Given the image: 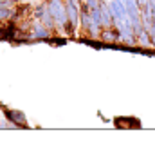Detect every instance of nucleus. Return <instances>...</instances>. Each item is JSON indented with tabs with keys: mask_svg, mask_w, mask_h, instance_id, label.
I'll return each mask as SVG.
<instances>
[{
	"mask_svg": "<svg viewBox=\"0 0 155 159\" xmlns=\"http://www.w3.org/2000/svg\"><path fill=\"white\" fill-rule=\"evenodd\" d=\"M47 11L52 15V18L56 22V25L63 27L67 24V11H65V4L61 0H49L47 2Z\"/></svg>",
	"mask_w": 155,
	"mask_h": 159,
	"instance_id": "1",
	"label": "nucleus"
},
{
	"mask_svg": "<svg viewBox=\"0 0 155 159\" xmlns=\"http://www.w3.org/2000/svg\"><path fill=\"white\" fill-rule=\"evenodd\" d=\"M65 11H67V18L69 22L78 27V24H79V15H81V4L78 2V0H67L65 2Z\"/></svg>",
	"mask_w": 155,
	"mask_h": 159,
	"instance_id": "2",
	"label": "nucleus"
},
{
	"mask_svg": "<svg viewBox=\"0 0 155 159\" xmlns=\"http://www.w3.org/2000/svg\"><path fill=\"white\" fill-rule=\"evenodd\" d=\"M101 20H103V29H108V27H114V25H116V18H114V15H112V9H110L108 0L101 2Z\"/></svg>",
	"mask_w": 155,
	"mask_h": 159,
	"instance_id": "3",
	"label": "nucleus"
},
{
	"mask_svg": "<svg viewBox=\"0 0 155 159\" xmlns=\"http://www.w3.org/2000/svg\"><path fill=\"white\" fill-rule=\"evenodd\" d=\"M4 114H6V119L11 121L13 125L16 127H25V114L20 112V110H13V109H4Z\"/></svg>",
	"mask_w": 155,
	"mask_h": 159,
	"instance_id": "4",
	"label": "nucleus"
},
{
	"mask_svg": "<svg viewBox=\"0 0 155 159\" xmlns=\"http://www.w3.org/2000/svg\"><path fill=\"white\" fill-rule=\"evenodd\" d=\"M108 4H110V9H112V15H114L116 22H117V20H123L125 16H128L125 0H110Z\"/></svg>",
	"mask_w": 155,
	"mask_h": 159,
	"instance_id": "5",
	"label": "nucleus"
},
{
	"mask_svg": "<svg viewBox=\"0 0 155 159\" xmlns=\"http://www.w3.org/2000/svg\"><path fill=\"white\" fill-rule=\"evenodd\" d=\"M99 36L103 40V43H114V42H121V33L116 25L114 27H108V29H103L99 33Z\"/></svg>",
	"mask_w": 155,
	"mask_h": 159,
	"instance_id": "6",
	"label": "nucleus"
},
{
	"mask_svg": "<svg viewBox=\"0 0 155 159\" xmlns=\"http://www.w3.org/2000/svg\"><path fill=\"white\" fill-rule=\"evenodd\" d=\"M31 40H49L51 36V29H47L42 22L36 24V25H33V29H31Z\"/></svg>",
	"mask_w": 155,
	"mask_h": 159,
	"instance_id": "7",
	"label": "nucleus"
},
{
	"mask_svg": "<svg viewBox=\"0 0 155 159\" xmlns=\"http://www.w3.org/2000/svg\"><path fill=\"white\" fill-rule=\"evenodd\" d=\"M15 36H16V29L13 24L6 25V27H0V40H15Z\"/></svg>",
	"mask_w": 155,
	"mask_h": 159,
	"instance_id": "8",
	"label": "nucleus"
},
{
	"mask_svg": "<svg viewBox=\"0 0 155 159\" xmlns=\"http://www.w3.org/2000/svg\"><path fill=\"white\" fill-rule=\"evenodd\" d=\"M15 20L16 18V11L11 9L9 6H2L0 7V20Z\"/></svg>",
	"mask_w": 155,
	"mask_h": 159,
	"instance_id": "9",
	"label": "nucleus"
},
{
	"mask_svg": "<svg viewBox=\"0 0 155 159\" xmlns=\"http://www.w3.org/2000/svg\"><path fill=\"white\" fill-rule=\"evenodd\" d=\"M45 13H47V4H40L38 7L34 9V16H36L38 20H42V16H43Z\"/></svg>",
	"mask_w": 155,
	"mask_h": 159,
	"instance_id": "10",
	"label": "nucleus"
},
{
	"mask_svg": "<svg viewBox=\"0 0 155 159\" xmlns=\"http://www.w3.org/2000/svg\"><path fill=\"white\" fill-rule=\"evenodd\" d=\"M51 43H52V45H56V47H61V45H65V43H67V40H65V38H51Z\"/></svg>",
	"mask_w": 155,
	"mask_h": 159,
	"instance_id": "11",
	"label": "nucleus"
},
{
	"mask_svg": "<svg viewBox=\"0 0 155 159\" xmlns=\"http://www.w3.org/2000/svg\"><path fill=\"white\" fill-rule=\"evenodd\" d=\"M137 2H139V6L143 7V6H144V4H146V2H148V0H137Z\"/></svg>",
	"mask_w": 155,
	"mask_h": 159,
	"instance_id": "12",
	"label": "nucleus"
},
{
	"mask_svg": "<svg viewBox=\"0 0 155 159\" xmlns=\"http://www.w3.org/2000/svg\"><path fill=\"white\" fill-rule=\"evenodd\" d=\"M108 2H110V0H108Z\"/></svg>",
	"mask_w": 155,
	"mask_h": 159,
	"instance_id": "13",
	"label": "nucleus"
}]
</instances>
